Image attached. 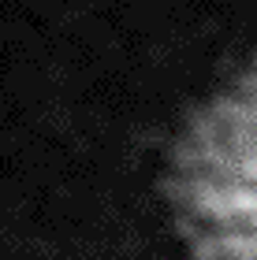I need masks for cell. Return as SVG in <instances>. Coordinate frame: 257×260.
Instances as JSON below:
<instances>
[{
	"instance_id": "cell-1",
	"label": "cell",
	"mask_w": 257,
	"mask_h": 260,
	"mask_svg": "<svg viewBox=\"0 0 257 260\" xmlns=\"http://www.w3.org/2000/svg\"><path fill=\"white\" fill-rule=\"evenodd\" d=\"M172 201L194 260H257V56L183 130Z\"/></svg>"
}]
</instances>
